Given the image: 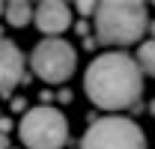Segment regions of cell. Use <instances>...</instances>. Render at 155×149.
I'll list each match as a JSON object with an SVG mask.
<instances>
[{
	"mask_svg": "<svg viewBox=\"0 0 155 149\" xmlns=\"http://www.w3.org/2000/svg\"><path fill=\"white\" fill-rule=\"evenodd\" d=\"M137 69H140V74H155V39H149V42H143L140 48H137Z\"/></svg>",
	"mask_w": 155,
	"mask_h": 149,
	"instance_id": "cell-9",
	"label": "cell"
},
{
	"mask_svg": "<svg viewBox=\"0 0 155 149\" xmlns=\"http://www.w3.org/2000/svg\"><path fill=\"white\" fill-rule=\"evenodd\" d=\"M18 134L27 149H60L69 137L66 116L54 108H33L21 119Z\"/></svg>",
	"mask_w": 155,
	"mask_h": 149,
	"instance_id": "cell-3",
	"label": "cell"
},
{
	"mask_svg": "<svg viewBox=\"0 0 155 149\" xmlns=\"http://www.w3.org/2000/svg\"><path fill=\"white\" fill-rule=\"evenodd\" d=\"M0 15H3V3H0Z\"/></svg>",
	"mask_w": 155,
	"mask_h": 149,
	"instance_id": "cell-12",
	"label": "cell"
},
{
	"mask_svg": "<svg viewBox=\"0 0 155 149\" xmlns=\"http://www.w3.org/2000/svg\"><path fill=\"white\" fill-rule=\"evenodd\" d=\"M33 72L48 84H63L75 72V48L66 39H45L33 48L30 57Z\"/></svg>",
	"mask_w": 155,
	"mask_h": 149,
	"instance_id": "cell-5",
	"label": "cell"
},
{
	"mask_svg": "<svg viewBox=\"0 0 155 149\" xmlns=\"http://www.w3.org/2000/svg\"><path fill=\"white\" fill-rule=\"evenodd\" d=\"M21 78H24V54L9 39L0 36V93L6 95Z\"/></svg>",
	"mask_w": 155,
	"mask_h": 149,
	"instance_id": "cell-7",
	"label": "cell"
},
{
	"mask_svg": "<svg viewBox=\"0 0 155 149\" xmlns=\"http://www.w3.org/2000/svg\"><path fill=\"white\" fill-rule=\"evenodd\" d=\"M81 149H146V137L125 116H101L87 128Z\"/></svg>",
	"mask_w": 155,
	"mask_h": 149,
	"instance_id": "cell-4",
	"label": "cell"
},
{
	"mask_svg": "<svg viewBox=\"0 0 155 149\" xmlns=\"http://www.w3.org/2000/svg\"><path fill=\"white\" fill-rule=\"evenodd\" d=\"M78 12H96V3H78Z\"/></svg>",
	"mask_w": 155,
	"mask_h": 149,
	"instance_id": "cell-10",
	"label": "cell"
},
{
	"mask_svg": "<svg viewBox=\"0 0 155 149\" xmlns=\"http://www.w3.org/2000/svg\"><path fill=\"white\" fill-rule=\"evenodd\" d=\"M146 30V9L134 0L96 3V33L104 45H131Z\"/></svg>",
	"mask_w": 155,
	"mask_h": 149,
	"instance_id": "cell-2",
	"label": "cell"
},
{
	"mask_svg": "<svg viewBox=\"0 0 155 149\" xmlns=\"http://www.w3.org/2000/svg\"><path fill=\"white\" fill-rule=\"evenodd\" d=\"M33 21L45 36H57L72 24V9L66 3H60V0H45L33 9Z\"/></svg>",
	"mask_w": 155,
	"mask_h": 149,
	"instance_id": "cell-6",
	"label": "cell"
},
{
	"mask_svg": "<svg viewBox=\"0 0 155 149\" xmlns=\"http://www.w3.org/2000/svg\"><path fill=\"white\" fill-rule=\"evenodd\" d=\"M0 149H6V137H0Z\"/></svg>",
	"mask_w": 155,
	"mask_h": 149,
	"instance_id": "cell-11",
	"label": "cell"
},
{
	"mask_svg": "<svg viewBox=\"0 0 155 149\" xmlns=\"http://www.w3.org/2000/svg\"><path fill=\"white\" fill-rule=\"evenodd\" d=\"M140 84H143V74L137 63L122 51L96 57L84 78V90L90 101L98 104L101 111H119V108L134 104L140 95Z\"/></svg>",
	"mask_w": 155,
	"mask_h": 149,
	"instance_id": "cell-1",
	"label": "cell"
},
{
	"mask_svg": "<svg viewBox=\"0 0 155 149\" xmlns=\"http://www.w3.org/2000/svg\"><path fill=\"white\" fill-rule=\"evenodd\" d=\"M3 15H6V21H9L12 27H24L27 21L33 18V6L24 3V0H15V3H6V6H3Z\"/></svg>",
	"mask_w": 155,
	"mask_h": 149,
	"instance_id": "cell-8",
	"label": "cell"
}]
</instances>
